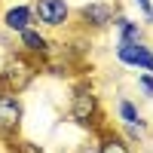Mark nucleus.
I'll return each instance as SVG.
<instances>
[{
	"mask_svg": "<svg viewBox=\"0 0 153 153\" xmlns=\"http://www.w3.org/2000/svg\"><path fill=\"white\" fill-rule=\"evenodd\" d=\"M68 120L92 132L104 129V104H101V95L95 92L92 83H86V80L74 83L71 101H68Z\"/></svg>",
	"mask_w": 153,
	"mask_h": 153,
	"instance_id": "obj_1",
	"label": "nucleus"
},
{
	"mask_svg": "<svg viewBox=\"0 0 153 153\" xmlns=\"http://www.w3.org/2000/svg\"><path fill=\"white\" fill-rule=\"evenodd\" d=\"M43 74L40 61H34L31 55L25 52H9L0 65V89L3 92H12V95H22L34 86V80Z\"/></svg>",
	"mask_w": 153,
	"mask_h": 153,
	"instance_id": "obj_2",
	"label": "nucleus"
},
{
	"mask_svg": "<svg viewBox=\"0 0 153 153\" xmlns=\"http://www.w3.org/2000/svg\"><path fill=\"white\" fill-rule=\"evenodd\" d=\"M117 12H120L117 0H89L80 9H74V19H76L83 34H101V31L113 28Z\"/></svg>",
	"mask_w": 153,
	"mask_h": 153,
	"instance_id": "obj_3",
	"label": "nucleus"
},
{
	"mask_svg": "<svg viewBox=\"0 0 153 153\" xmlns=\"http://www.w3.org/2000/svg\"><path fill=\"white\" fill-rule=\"evenodd\" d=\"M34 22L43 31H61L74 22V9L68 0H31Z\"/></svg>",
	"mask_w": 153,
	"mask_h": 153,
	"instance_id": "obj_4",
	"label": "nucleus"
},
{
	"mask_svg": "<svg viewBox=\"0 0 153 153\" xmlns=\"http://www.w3.org/2000/svg\"><path fill=\"white\" fill-rule=\"evenodd\" d=\"M22 123H25V101L22 95H12L0 89V141L9 144L12 138L22 135Z\"/></svg>",
	"mask_w": 153,
	"mask_h": 153,
	"instance_id": "obj_5",
	"label": "nucleus"
},
{
	"mask_svg": "<svg viewBox=\"0 0 153 153\" xmlns=\"http://www.w3.org/2000/svg\"><path fill=\"white\" fill-rule=\"evenodd\" d=\"M113 58H117L123 68H129V71L153 74V46L147 40H141V43H117Z\"/></svg>",
	"mask_w": 153,
	"mask_h": 153,
	"instance_id": "obj_6",
	"label": "nucleus"
},
{
	"mask_svg": "<svg viewBox=\"0 0 153 153\" xmlns=\"http://www.w3.org/2000/svg\"><path fill=\"white\" fill-rule=\"evenodd\" d=\"M52 37H49V31H43V28H37V25H31L28 31H22L19 34V52H25V55H31L34 61H43L49 58V52H52Z\"/></svg>",
	"mask_w": 153,
	"mask_h": 153,
	"instance_id": "obj_7",
	"label": "nucleus"
},
{
	"mask_svg": "<svg viewBox=\"0 0 153 153\" xmlns=\"http://www.w3.org/2000/svg\"><path fill=\"white\" fill-rule=\"evenodd\" d=\"M31 25H37L31 3H12V6H6L3 12H0V28H3L6 34H12V37H19L22 31H28Z\"/></svg>",
	"mask_w": 153,
	"mask_h": 153,
	"instance_id": "obj_8",
	"label": "nucleus"
},
{
	"mask_svg": "<svg viewBox=\"0 0 153 153\" xmlns=\"http://www.w3.org/2000/svg\"><path fill=\"white\" fill-rule=\"evenodd\" d=\"M113 34H117V43H141V40H147L144 37V25L129 19L123 9L117 12V19H113Z\"/></svg>",
	"mask_w": 153,
	"mask_h": 153,
	"instance_id": "obj_9",
	"label": "nucleus"
},
{
	"mask_svg": "<svg viewBox=\"0 0 153 153\" xmlns=\"http://www.w3.org/2000/svg\"><path fill=\"white\" fill-rule=\"evenodd\" d=\"M95 153H135L132 144L126 141V138L120 132H113V129H101L98 132V144H95Z\"/></svg>",
	"mask_w": 153,
	"mask_h": 153,
	"instance_id": "obj_10",
	"label": "nucleus"
},
{
	"mask_svg": "<svg viewBox=\"0 0 153 153\" xmlns=\"http://www.w3.org/2000/svg\"><path fill=\"white\" fill-rule=\"evenodd\" d=\"M117 120H120L123 126H135V129L147 132V120H144L141 107H138L132 98H120V101H117Z\"/></svg>",
	"mask_w": 153,
	"mask_h": 153,
	"instance_id": "obj_11",
	"label": "nucleus"
},
{
	"mask_svg": "<svg viewBox=\"0 0 153 153\" xmlns=\"http://www.w3.org/2000/svg\"><path fill=\"white\" fill-rule=\"evenodd\" d=\"M9 153H46V147L43 144H37V141H31V138H12L9 141Z\"/></svg>",
	"mask_w": 153,
	"mask_h": 153,
	"instance_id": "obj_12",
	"label": "nucleus"
},
{
	"mask_svg": "<svg viewBox=\"0 0 153 153\" xmlns=\"http://www.w3.org/2000/svg\"><path fill=\"white\" fill-rule=\"evenodd\" d=\"M132 6L141 16V25H153V0H132Z\"/></svg>",
	"mask_w": 153,
	"mask_h": 153,
	"instance_id": "obj_13",
	"label": "nucleus"
},
{
	"mask_svg": "<svg viewBox=\"0 0 153 153\" xmlns=\"http://www.w3.org/2000/svg\"><path fill=\"white\" fill-rule=\"evenodd\" d=\"M138 89H141L144 98H153V74H138Z\"/></svg>",
	"mask_w": 153,
	"mask_h": 153,
	"instance_id": "obj_14",
	"label": "nucleus"
}]
</instances>
